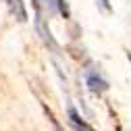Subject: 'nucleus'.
Instances as JSON below:
<instances>
[{"label": "nucleus", "instance_id": "4", "mask_svg": "<svg viewBox=\"0 0 131 131\" xmlns=\"http://www.w3.org/2000/svg\"><path fill=\"white\" fill-rule=\"evenodd\" d=\"M129 60H131V52H129Z\"/></svg>", "mask_w": 131, "mask_h": 131}, {"label": "nucleus", "instance_id": "2", "mask_svg": "<svg viewBox=\"0 0 131 131\" xmlns=\"http://www.w3.org/2000/svg\"><path fill=\"white\" fill-rule=\"evenodd\" d=\"M8 4H10L13 15H17L19 21H25V8H23V2H21V0H8Z\"/></svg>", "mask_w": 131, "mask_h": 131}, {"label": "nucleus", "instance_id": "1", "mask_svg": "<svg viewBox=\"0 0 131 131\" xmlns=\"http://www.w3.org/2000/svg\"><path fill=\"white\" fill-rule=\"evenodd\" d=\"M85 83L90 85V90L92 92H104L106 90V81L98 75L96 71H88V75H85Z\"/></svg>", "mask_w": 131, "mask_h": 131}, {"label": "nucleus", "instance_id": "3", "mask_svg": "<svg viewBox=\"0 0 131 131\" xmlns=\"http://www.w3.org/2000/svg\"><path fill=\"white\" fill-rule=\"evenodd\" d=\"M100 2H102V6H104V8H108V0H100Z\"/></svg>", "mask_w": 131, "mask_h": 131}]
</instances>
